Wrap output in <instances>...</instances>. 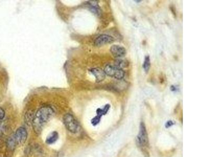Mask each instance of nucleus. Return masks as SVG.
<instances>
[{"label": "nucleus", "instance_id": "f8f14e48", "mask_svg": "<svg viewBox=\"0 0 209 157\" xmlns=\"http://www.w3.org/2000/svg\"><path fill=\"white\" fill-rule=\"evenodd\" d=\"M143 69L144 70L145 72L148 73L149 71L150 67H151V62H150V58L149 56H145V57L144 61L143 63Z\"/></svg>", "mask_w": 209, "mask_h": 157}, {"label": "nucleus", "instance_id": "423d86ee", "mask_svg": "<svg viewBox=\"0 0 209 157\" xmlns=\"http://www.w3.org/2000/svg\"><path fill=\"white\" fill-rule=\"evenodd\" d=\"M27 138V132L24 127H19L16 130L15 135V140L18 144H23Z\"/></svg>", "mask_w": 209, "mask_h": 157}, {"label": "nucleus", "instance_id": "0eeeda50", "mask_svg": "<svg viewBox=\"0 0 209 157\" xmlns=\"http://www.w3.org/2000/svg\"><path fill=\"white\" fill-rule=\"evenodd\" d=\"M110 52L115 58H123L127 54V50L122 46L114 45L110 48Z\"/></svg>", "mask_w": 209, "mask_h": 157}, {"label": "nucleus", "instance_id": "4468645a", "mask_svg": "<svg viewBox=\"0 0 209 157\" xmlns=\"http://www.w3.org/2000/svg\"><path fill=\"white\" fill-rule=\"evenodd\" d=\"M15 143V140H14L12 139H11L8 140V145L11 149H13L14 148Z\"/></svg>", "mask_w": 209, "mask_h": 157}, {"label": "nucleus", "instance_id": "f03ea898", "mask_svg": "<svg viewBox=\"0 0 209 157\" xmlns=\"http://www.w3.org/2000/svg\"><path fill=\"white\" fill-rule=\"evenodd\" d=\"M104 72L109 77H112L117 80H121L125 75V72L123 69H119L115 65L107 64L104 68Z\"/></svg>", "mask_w": 209, "mask_h": 157}, {"label": "nucleus", "instance_id": "2eb2a0df", "mask_svg": "<svg viewBox=\"0 0 209 157\" xmlns=\"http://www.w3.org/2000/svg\"><path fill=\"white\" fill-rule=\"evenodd\" d=\"M5 111L3 108L0 107V120L3 119L5 117Z\"/></svg>", "mask_w": 209, "mask_h": 157}, {"label": "nucleus", "instance_id": "39448f33", "mask_svg": "<svg viewBox=\"0 0 209 157\" xmlns=\"http://www.w3.org/2000/svg\"><path fill=\"white\" fill-rule=\"evenodd\" d=\"M114 38L108 35L102 34L96 38L94 41L95 45L100 47L106 44H111L114 41Z\"/></svg>", "mask_w": 209, "mask_h": 157}, {"label": "nucleus", "instance_id": "ddd939ff", "mask_svg": "<svg viewBox=\"0 0 209 157\" xmlns=\"http://www.w3.org/2000/svg\"><path fill=\"white\" fill-rule=\"evenodd\" d=\"M101 118V117H100V116H96V117H95L94 118H93L92 120H91V124H93L94 126L97 125V124L99 123V122H100Z\"/></svg>", "mask_w": 209, "mask_h": 157}, {"label": "nucleus", "instance_id": "a211bd4d", "mask_svg": "<svg viewBox=\"0 0 209 157\" xmlns=\"http://www.w3.org/2000/svg\"><path fill=\"white\" fill-rule=\"evenodd\" d=\"M170 89H171V91H176V89L174 85H171V86H170Z\"/></svg>", "mask_w": 209, "mask_h": 157}, {"label": "nucleus", "instance_id": "f257e3e1", "mask_svg": "<svg viewBox=\"0 0 209 157\" xmlns=\"http://www.w3.org/2000/svg\"><path fill=\"white\" fill-rule=\"evenodd\" d=\"M54 111L50 107H42L37 111L34 119V128L35 132L38 133L41 131L42 126L49 121L52 116Z\"/></svg>", "mask_w": 209, "mask_h": 157}, {"label": "nucleus", "instance_id": "f3484780", "mask_svg": "<svg viewBox=\"0 0 209 157\" xmlns=\"http://www.w3.org/2000/svg\"><path fill=\"white\" fill-rule=\"evenodd\" d=\"M173 124H174V123H173V122L171 121H170L166 122V125L165 126H166V127L168 128V127H170V126H171L173 125Z\"/></svg>", "mask_w": 209, "mask_h": 157}, {"label": "nucleus", "instance_id": "7ed1b4c3", "mask_svg": "<svg viewBox=\"0 0 209 157\" xmlns=\"http://www.w3.org/2000/svg\"><path fill=\"white\" fill-rule=\"evenodd\" d=\"M63 122L66 129L71 133H76L79 131L80 128L79 123L70 114L65 115L63 117Z\"/></svg>", "mask_w": 209, "mask_h": 157}, {"label": "nucleus", "instance_id": "dca6fc26", "mask_svg": "<svg viewBox=\"0 0 209 157\" xmlns=\"http://www.w3.org/2000/svg\"><path fill=\"white\" fill-rule=\"evenodd\" d=\"M110 105L109 104H107L104 107V108L102 109V111H103V113H104V115H105L106 113L108 112L109 108H110Z\"/></svg>", "mask_w": 209, "mask_h": 157}, {"label": "nucleus", "instance_id": "20e7f679", "mask_svg": "<svg viewBox=\"0 0 209 157\" xmlns=\"http://www.w3.org/2000/svg\"><path fill=\"white\" fill-rule=\"evenodd\" d=\"M137 143L139 147H144L149 144V138L146 127L143 122H141L138 135L137 136Z\"/></svg>", "mask_w": 209, "mask_h": 157}, {"label": "nucleus", "instance_id": "9d476101", "mask_svg": "<svg viewBox=\"0 0 209 157\" xmlns=\"http://www.w3.org/2000/svg\"><path fill=\"white\" fill-rule=\"evenodd\" d=\"M58 133L57 132H52L50 133L46 138V143L47 144H51L54 143L58 139Z\"/></svg>", "mask_w": 209, "mask_h": 157}, {"label": "nucleus", "instance_id": "1a4fd4ad", "mask_svg": "<svg viewBox=\"0 0 209 157\" xmlns=\"http://www.w3.org/2000/svg\"><path fill=\"white\" fill-rule=\"evenodd\" d=\"M88 4L90 6V10L91 12L96 15H101L102 14V11L101 8H99V5L98 4L97 2L96 1H91L88 2Z\"/></svg>", "mask_w": 209, "mask_h": 157}, {"label": "nucleus", "instance_id": "9b49d317", "mask_svg": "<svg viewBox=\"0 0 209 157\" xmlns=\"http://www.w3.org/2000/svg\"><path fill=\"white\" fill-rule=\"evenodd\" d=\"M129 63L127 60L118 59L115 61V66L119 69L127 68L129 66Z\"/></svg>", "mask_w": 209, "mask_h": 157}, {"label": "nucleus", "instance_id": "6e6552de", "mask_svg": "<svg viewBox=\"0 0 209 157\" xmlns=\"http://www.w3.org/2000/svg\"><path fill=\"white\" fill-rule=\"evenodd\" d=\"M90 72L94 75L97 82H101L104 81L106 78V74L104 71L99 68H95L90 70Z\"/></svg>", "mask_w": 209, "mask_h": 157}]
</instances>
